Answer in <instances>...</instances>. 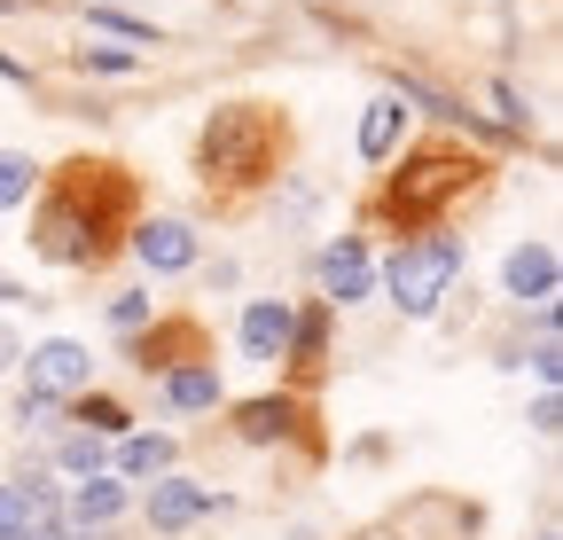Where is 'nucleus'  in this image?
<instances>
[{
    "label": "nucleus",
    "instance_id": "f8f14e48",
    "mask_svg": "<svg viewBox=\"0 0 563 540\" xmlns=\"http://www.w3.org/2000/svg\"><path fill=\"white\" fill-rule=\"evenodd\" d=\"M165 408H173V416H203V408H220V368H211V361L173 368V376H165Z\"/></svg>",
    "mask_w": 563,
    "mask_h": 540
},
{
    "label": "nucleus",
    "instance_id": "b1692460",
    "mask_svg": "<svg viewBox=\"0 0 563 540\" xmlns=\"http://www.w3.org/2000/svg\"><path fill=\"white\" fill-rule=\"evenodd\" d=\"M493 110H501V125H509V133H525V110H517V95H509V87H493Z\"/></svg>",
    "mask_w": 563,
    "mask_h": 540
},
{
    "label": "nucleus",
    "instance_id": "bb28decb",
    "mask_svg": "<svg viewBox=\"0 0 563 540\" xmlns=\"http://www.w3.org/2000/svg\"><path fill=\"white\" fill-rule=\"evenodd\" d=\"M79 540H110V532H79Z\"/></svg>",
    "mask_w": 563,
    "mask_h": 540
},
{
    "label": "nucleus",
    "instance_id": "412c9836",
    "mask_svg": "<svg viewBox=\"0 0 563 540\" xmlns=\"http://www.w3.org/2000/svg\"><path fill=\"white\" fill-rule=\"evenodd\" d=\"M63 470H79V478H95V470H102V439H95V431L63 439Z\"/></svg>",
    "mask_w": 563,
    "mask_h": 540
},
{
    "label": "nucleus",
    "instance_id": "a211bd4d",
    "mask_svg": "<svg viewBox=\"0 0 563 540\" xmlns=\"http://www.w3.org/2000/svg\"><path fill=\"white\" fill-rule=\"evenodd\" d=\"M79 423H87L95 439H125V408H118V399H102V392H79Z\"/></svg>",
    "mask_w": 563,
    "mask_h": 540
},
{
    "label": "nucleus",
    "instance_id": "20e7f679",
    "mask_svg": "<svg viewBox=\"0 0 563 540\" xmlns=\"http://www.w3.org/2000/svg\"><path fill=\"white\" fill-rule=\"evenodd\" d=\"M454 275H462V235H422V243L391 251L384 290H391V306L407 321H422V313H439V298L454 290Z\"/></svg>",
    "mask_w": 563,
    "mask_h": 540
},
{
    "label": "nucleus",
    "instance_id": "0eeeda50",
    "mask_svg": "<svg viewBox=\"0 0 563 540\" xmlns=\"http://www.w3.org/2000/svg\"><path fill=\"white\" fill-rule=\"evenodd\" d=\"M321 283H329V306H352V298H368V290H376L368 243H361V235H336V243L321 251Z\"/></svg>",
    "mask_w": 563,
    "mask_h": 540
},
{
    "label": "nucleus",
    "instance_id": "aec40b11",
    "mask_svg": "<svg viewBox=\"0 0 563 540\" xmlns=\"http://www.w3.org/2000/svg\"><path fill=\"white\" fill-rule=\"evenodd\" d=\"M141 321H157V313H150V290H125V298L110 306V329H118V337H141Z\"/></svg>",
    "mask_w": 563,
    "mask_h": 540
},
{
    "label": "nucleus",
    "instance_id": "9d476101",
    "mask_svg": "<svg viewBox=\"0 0 563 540\" xmlns=\"http://www.w3.org/2000/svg\"><path fill=\"white\" fill-rule=\"evenodd\" d=\"M40 517H55V486L40 478V470H24L16 486H0V540H24Z\"/></svg>",
    "mask_w": 563,
    "mask_h": 540
},
{
    "label": "nucleus",
    "instance_id": "a878e982",
    "mask_svg": "<svg viewBox=\"0 0 563 540\" xmlns=\"http://www.w3.org/2000/svg\"><path fill=\"white\" fill-rule=\"evenodd\" d=\"M0 298H24V290H16V283H0Z\"/></svg>",
    "mask_w": 563,
    "mask_h": 540
},
{
    "label": "nucleus",
    "instance_id": "9b49d317",
    "mask_svg": "<svg viewBox=\"0 0 563 540\" xmlns=\"http://www.w3.org/2000/svg\"><path fill=\"white\" fill-rule=\"evenodd\" d=\"M211 502H220V494L196 486V478H157V486H150V525H157V532H180V525H196Z\"/></svg>",
    "mask_w": 563,
    "mask_h": 540
},
{
    "label": "nucleus",
    "instance_id": "423d86ee",
    "mask_svg": "<svg viewBox=\"0 0 563 540\" xmlns=\"http://www.w3.org/2000/svg\"><path fill=\"white\" fill-rule=\"evenodd\" d=\"M133 258L150 266V275H188L196 266V228L188 220H141L133 228Z\"/></svg>",
    "mask_w": 563,
    "mask_h": 540
},
{
    "label": "nucleus",
    "instance_id": "393cba45",
    "mask_svg": "<svg viewBox=\"0 0 563 540\" xmlns=\"http://www.w3.org/2000/svg\"><path fill=\"white\" fill-rule=\"evenodd\" d=\"M24 540H79V532H70V525H63V517H40V525H32V532H24Z\"/></svg>",
    "mask_w": 563,
    "mask_h": 540
},
{
    "label": "nucleus",
    "instance_id": "f03ea898",
    "mask_svg": "<svg viewBox=\"0 0 563 540\" xmlns=\"http://www.w3.org/2000/svg\"><path fill=\"white\" fill-rule=\"evenodd\" d=\"M282 157H290V125H282V110L266 102H228V110H211L203 118V142H196V173L203 188H266L282 180Z\"/></svg>",
    "mask_w": 563,
    "mask_h": 540
},
{
    "label": "nucleus",
    "instance_id": "f257e3e1",
    "mask_svg": "<svg viewBox=\"0 0 563 540\" xmlns=\"http://www.w3.org/2000/svg\"><path fill=\"white\" fill-rule=\"evenodd\" d=\"M125 212H133V188L118 165H63L47 205H40V258L55 266H102L125 235Z\"/></svg>",
    "mask_w": 563,
    "mask_h": 540
},
{
    "label": "nucleus",
    "instance_id": "cd10ccee",
    "mask_svg": "<svg viewBox=\"0 0 563 540\" xmlns=\"http://www.w3.org/2000/svg\"><path fill=\"white\" fill-rule=\"evenodd\" d=\"M0 9H24V0H0Z\"/></svg>",
    "mask_w": 563,
    "mask_h": 540
},
{
    "label": "nucleus",
    "instance_id": "4468645a",
    "mask_svg": "<svg viewBox=\"0 0 563 540\" xmlns=\"http://www.w3.org/2000/svg\"><path fill=\"white\" fill-rule=\"evenodd\" d=\"M399 133H407V110H399V95H376V102L361 110V157H368V165H384V157L399 150Z\"/></svg>",
    "mask_w": 563,
    "mask_h": 540
},
{
    "label": "nucleus",
    "instance_id": "6e6552de",
    "mask_svg": "<svg viewBox=\"0 0 563 540\" xmlns=\"http://www.w3.org/2000/svg\"><path fill=\"white\" fill-rule=\"evenodd\" d=\"M290 329H298V313L282 298H251L243 306V353L251 361H290Z\"/></svg>",
    "mask_w": 563,
    "mask_h": 540
},
{
    "label": "nucleus",
    "instance_id": "7ed1b4c3",
    "mask_svg": "<svg viewBox=\"0 0 563 540\" xmlns=\"http://www.w3.org/2000/svg\"><path fill=\"white\" fill-rule=\"evenodd\" d=\"M477 173H485V165H477L470 150H446V142H439V150H415V157L391 173V188H384V220L407 228V235L431 228V220H446V205H462V196L477 188Z\"/></svg>",
    "mask_w": 563,
    "mask_h": 540
},
{
    "label": "nucleus",
    "instance_id": "dca6fc26",
    "mask_svg": "<svg viewBox=\"0 0 563 540\" xmlns=\"http://www.w3.org/2000/svg\"><path fill=\"white\" fill-rule=\"evenodd\" d=\"M118 470H125V478H150V486L173 478V439H165V431H150V439L133 431V439H118Z\"/></svg>",
    "mask_w": 563,
    "mask_h": 540
},
{
    "label": "nucleus",
    "instance_id": "6ab92c4d",
    "mask_svg": "<svg viewBox=\"0 0 563 540\" xmlns=\"http://www.w3.org/2000/svg\"><path fill=\"white\" fill-rule=\"evenodd\" d=\"M32 180H40V165L32 157H0V212H9V205H24V196H32Z\"/></svg>",
    "mask_w": 563,
    "mask_h": 540
},
{
    "label": "nucleus",
    "instance_id": "f3484780",
    "mask_svg": "<svg viewBox=\"0 0 563 540\" xmlns=\"http://www.w3.org/2000/svg\"><path fill=\"white\" fill-rule=\"evenodd\" d=\"M298 423V408H290V399H243V408H235V431L251 439V447H266V439H282V431H290Z\"/></svg>",
    "mask_w": 563,
    "mask_h": 540
},
{
    "label": "nucleus",
    "instance_id": "5701e85b",
    "mask_svg": "<svg viewBox=\"0 0 563 540\" xmlns=\"http://www.w3.org/2000/svg\"><path fill=\"white\" fill-rule=\"evenodd\" d=\"M87 24H110V32H133V40H157V24H141V16H118V9H87Z\"/></svg>",
    "mask_w": 563,
    "mask_h": 540
},
{
    "label": "nucleus",
    "instance_id": "ddd939ff",
    "mask_svg": "<svg viewBox=\"0 0 563 540\" xmlns=\"http://www.w3.org/2000/svg\"><path fill=\"white\" fill-rule=\"evenodd\" d=\"M188 361H203L196 353V329L188 321H150V337H141V368H150V376H173V368H188Z\"/></svg>",
    "mask_w": 563,
    "mask_h": 540
},
{
    "label": "nucleus",
    "instance_id": "39448f33",
    "mask_svg": "<svg viewBox=\"0 0 563 540\" xmlns=\"http://www.w3.org/2000/svg\"><path fill=\"white\" fill-rule=\"evenodd\" d=\"M87 376H95V361H87V345L79 337H47L40 353H24V399H79L87 392Z\"/></svg>",
    "mask_w": 563,
    "mask_h": 540
},
{
    "label": "nucleus",
    "instance_id": "1a4fd4ad",
    "mask_svg": "<svg viewBox=\"0 0 563 540\" xmlns=\"http://www.w3.org/2000/svg\"><path fill=\"white\" fill-rule=\"evenodd\" d=\"M501 290L509 298H532V306H555V251L548 243H517L501 258Z\"/></svg>",
    "mask_w": 563,
    "mask_h": 540
},
{
    "label": "nucleus",
    "instance_id": "4be33fe9",
    "mask_svg": "<svg viewBox=\"0 0 563 540\" xmlns=\"http://www.w3.org/2000/svg\"><path fill=\"white\" fill-rule=\"evenodd\" d=\"M79 63H87V71H141L133 47H79Z\"/></svg>",
    "mask_w": 563,
    "mask_h": 540
},
{
    "label": "nucleus",
    "instance_id": "2eb2a0df",
    "mask_svg": "<svg viewBox=\"0 0 563 540\" xmlns=\"http://www.w3.org/2000/svg\"><path fill=\"white\" fill-rule=\"evenodd\" d=\"M118 509H125V486H118V478H87L79 494H70V517H63V525H70V532H102Z\"/></svg>",
    "mask_w": 563,
    "mask_h": 540
}]
</instances>
